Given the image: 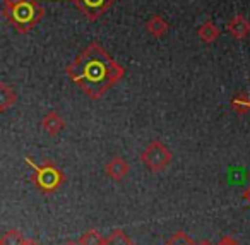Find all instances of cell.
I'll use <instances>...</instances> for the list:
<instances>
[{
	"instance_id": "obj_21",
	"label": "cell",
	"mask_w": 250,
	"mask_h": 245,
	"mask_svg": "<svg viewBox=\"0 0 250 245\" xmlns=\"http://www.w3.org/2000/svg\"><path fill=\"white\" fill-rule=\"evenodd\" d=\"M199 245H211L209 242H202V244H199Z\"/></svg>"
},
{
	"instance_id": "obj_8",
	"label": "cell",
	"mask_w": 250,
	"mask_h": 245,
	"mask_svg": "<svg viewBox=\"0 0 250 245\" xmlns=\"http://www.w3.org/2000/svg\"><path fill=\"white\" fill-rule=\"evenodd\" d=\"M228 33L236 40L247 38V35L250 33V22L247 21L243 16H235L231 21L228 22Z\"/></svg>"
},
{
	"instance_id": "obj_6",
	"label": "cell",
	"mask_w": 250,
	"mask_h": 245,
	"mask_svg": "<svg viewBox=\"0 0 250 245\" xmlns=\"http://www.w3.org/2000/svg\"><path fill=\"white\" fill-rule=\"evenodd\" d=\"M104 172H106V175L110 177L111 180H124L125 177L129 175L130 172V166L129 163H127V159L122 158V156H115V158H111L110 161L106 163V166H104Z\"/></svg>"
},
{
	"instance_id": "obj_16",
	"label": "cell",
	"mask_w": 250,
	"mask_h": 245,
	"mask_svg": "<svg viewBox=\"0 0 250 245\" xmlns=\"http://www.w3.org/2000/svg\"><path fill=\"white\" fill-rule=\"evenodd\" d=\"M231 107L235 108L238 113H242V111H247L250 108V101L243 96H236L235 100L231 101Z\"/></svg>"
},
{
	"instance_id": "obj_1",
	"label": "cell",
	"mask_w": 250,
	"mask_h": 245,
	"mask_svg": "<svg viewBox=\"0 0 250 245\" xmlns=\"http://www.w3.org/2000/svg\"><path fill=\"white\" fill-rule=\"evenodd\" d=\"M67 76L89 98H101L125 76V69L117 64L96 42L89 43L65 69Z\"/></svg>"
},
{
	"instance_id": "obj_5",
	"label": "cell",
	"mask_w": 250,
	"mask_h": 245,
	"mask_svg": "<svg viewBox=\"0 0 250 245\" xmlns=\"http://www.w3.org/2000/svg\"><path fill=\"white\" fill-rule=\"evenodd\" d=\"M38 2H42V0H38ZM70 2H74L76 7L83 12L84 18H87L89 21L100 19L115 4V0H70Z\"/></svg>"
},
{
	"instance_id": "obj_14",
	"label": "cell",
	"mask_w": 250,
	"mask_h": 245,
	"mask_svg": "<svg viewBox=\"0 0 250 245\" xmlns=\"http://www.w3.org/2000/svg\"><path fill=\"white\" fill-rule=\"evenodd\" d=\"M165 245H197V244H195V242L192 240L187 233H184V231H177V233H175Z\"/></svg>"
},
{
	"instance_id": "obj_18",
	"label": "cell",
	"mask_w": 250,
	"mask_h": 245,
	"mask_svg": "<svg viewBox=\"0 0 250 245\" xmlns=\"http://www.w3.org/2000/svg\"><path fill=\"white\" fill-rule=\"evenodd\" d=\"M24 245H40L36 240H26V244Z\"/></svg>"
},
{
	"instance_id": "obj_9",
	"label": "cell",
	"mask_w": 250,
	"mask_h": 245,
	"mask_svg": "<svg viewBox=\"0 0 250 245\" xmlns=\"http://www.w3.org/2000/svg\"><path fill=\"white\" fill-rule=\"evenodd\" d=\"M146 28H147V31H149L151 35L156 36V38H160V36H163L165 33L168 31V22L165 21L161 16L156 14L146 22Z\"/></svg>"
},
{
	"instance_id": "obj_2",
	"label": "cell",
	"mask_w": 250,
	"mask_h": 245,
	"mask_svg": "<svg viewBox=\"0 0 250 245\" xmlns=\"http://www.w3.org/2000/svg\"><path fill=\"white\" fill-rule=\"evenodd\" d=\"M43 14L45 11L38 0H4V18L19 33L31 31L42 21Z\"/></svg>"
},
{
	"instance_id": "obj_10",
	"label": "cell",
	"mask_w": 250,
	"mask_h": 245,
	"mask_svg": "<svg viewBox=\"0 0 250 245\" xmlns=\"http://www.w3.org/2000/svg\"><path fill=\"white\" fill-rule=\"evenodd\" d=\"M219 36V29L216 28V24L212 21H206L204 24L199 28V38L206 43L216 42V38Z\"/></svg>"
},
{
	"instance_id": "obj_7",
	"label": "cell",
	"mask_w": 250,
	"mask_h": 245,
	"mask_svg": "<svg viewBox=\"0 0 250 245\" xmlns=\"http://www.w3.org/2000/svg\"><path fill=\"white\" fill-rule=\"evenodd\" d=\"M42 125H43V129H45V132H48L50 135H57L65 127V122H63V118L59 115V111L52 110L43 117Z\"/></svg>"
},
{
	"instance_id": "obj_12",
	"label": "cell",
	"mask_w": 250,
	"mask_h": 245,
	"mask_svg": "<svg viewBox=\"0 0 250 245\" xmlns=\"http://www.w3.org/2000/svg\"><path fill=\"white\" fill-rule=\"evenodd\" d=\"M108 237H103L101 233L94 230H89L79 238V244L81 245H106Z\"/></svg>"
},
{
	"instance_id": "obj_17",
	"label": "cell",
	"mask_w": 250,
	"mask_h": 245,
	"mask_svg": "<svg viewBox=\"0 0 250 245\" xmlns=\"http://www.w3.org/2000/svg\"><path fill=\"white\" fill-rule=\"evenodd\" d=\"M218 245H238V244H236V240H233L231 237H223Z\"/></svg>"
},
{
	"instance_id": "obj_4",
	"label": "cell",
	"mask_w": 250,
	"mask_h": 245,
	"mask_svg": "<svg viewBox=\"0 0 250 245\" xmlns=\"http://www.w3.org/2000/svg\"><path fill=\"white\" fill-rule=\"evenodd\" d=\"M171 158H173V155L168 149V146H165L160 141L151 142L143 151V155H141V161H143V165L149 172H161V170H165L171 163Z\"/></svg>"
},
{
	"instance_id": "obj_19",
	"label": "cell",
	"mask_w": 250,
	"mask_h": 245,
	"mask_svg": "<svg viewBox=\"0 0 250 245\" xmlns=\"http://www.w3.org/2000/svg\"><path fill=\"white\" fill-rule=\"evenodd\" d=\"M243 197H245V199L250 202V187H249V189H247V192H245V196H243Z\"/></svg>"
},
{
	"instance_id": "obj_15",
	"label": "cell",
	"mask_w": 250,
	"mask_h": 245,
	"mask_svg": "<svg viewBox=\"0 0 250 245\" xmlns=\"http://www.w3.org/2000/svg\"><path fill=\"white\" fill-rule=\"evenodd\" d=\"M106 245H134V244L129 240L127 235H124L122 231H115L111 237H108Z\"/></svg>"
},
{
	"instance_id": "obj_3",
	"label": "cell",
	"mask_w": 250,
	"mask_h": 245,
	"mask_svg": "<svg viewBox=\"0 0 250 245\" xmlns=\"http://www.w3.org/2000/svg\"><path fill=\"white\" fill-rule=\"evenodd\" d=\"M26 163L33 168V182L42 192L52 194L63 183V173L53 163L46 161L38 165L31 158H26Z\"/></svg>"
},
{
	"instance_id": "obj_11",
	"label": "cell",
	"mask_w": 250,
	"mask_h": 245,
	"mask_svg": "<svg viewBox=\"0 0 250 245\" xmlns=\"http://www.w3.org/2000/svg\"><path fill=\"white\" fill-rule=\"evenodd\" d=\"M26 240L28 238H24L19 230H7L0 238V245H24Z\"/></svg>"
},
{
	"instance_id": "obj_13",
	"label": "cell",
	"mask_w": 250,
	"mask_h": 245,
	"mask_svg": "<svg viewBox=\"0 0 250 245\" xmlns=\"http://www.w3.org/2000/svg\"><path fill=\"white\" fill-rule=\"evenodd\" d=\"M14 103H16V93L9 86L2 84V88H0V108H2V110H7V108Z\"/></svg>"
},
{
	"instance_id": "obj_20",
	"label": "cell",
	"mask_w": 250,
	"mask_h": 245,
	"mask_svg": "<svg viewBox=\"0 0 250 245\" xmlns=\"http://www.w3.org/2000/svg\"><path fill=\"white\" fill-rule=\"evenodd\" d=\"M63 245H81L79 242H65Z\"/></svg>"
}]
</instances>
